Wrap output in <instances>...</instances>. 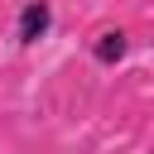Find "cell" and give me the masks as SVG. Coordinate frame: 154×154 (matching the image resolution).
I'll use <instances>...</instances> for the list:
<instances>
[{"mask_svg":"<svg viewBox=\"0 0 154 154\" xmlns=\"http://www.w3.org/2000/svg\"><path fill=\"white\" fill-rule=\"evenodd\" d=\"M53 29H58V5H53V0H19L14 24H10V34H14V43H19V48L43 43Z\"/></svg>","mask_w":154,"mask_h":154,"instance_id":"obj_1","label":"cell"},{"mask_svg":"<svg viewBox=\"0 0 154 154\" xmlns=\"http://www.w3.org/2000/svg\"><path fill=\"white\" fill-rule=\"evenodd\" d=\"M87 53H91V63H96L101 72H116V67L130 58V34H125L120 24H116V29H101V34H91Z\"/></svg>","mask_w":154,"mask_h":154,"instance_id":"obj_2","label":"cell"}]
</instances>
